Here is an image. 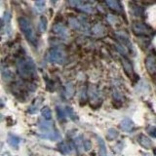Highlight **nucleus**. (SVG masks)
Masks as SVG:
<instances>
[{
    "instance_id": "dca6fc26",
    "label": "nucleus",
    "mask_w": 156,
    "mask_h": 156,
    "mask_svg": "<svg viewBox=\"0 0 156 156\" xmlns=\"http://www.w3.org/2000/svg\"><path fill=\"white\" fill-rule=\"evenodd\" d=\"M42 115L45 119H51L52 117V112L50 110V108L49 107H44V108L42 109Z\"/></svg>"
},
{
    "instance_id": "412c9836",
    "label": "nucleus",
    "mask_w": 156,
    "mask_h": 156,
    "mask_svg": "<svg viewBox=\"0 0 156 156\" xmlns=\"http://www.w3.org/2000/svg\"><path fill=\"white\" fill-rule=\"evenodd\" d=\"M117 132L114 130V129H110L109 131H108V138L110 139V140H113V139H115L116 136H117Z\"/></svg>"
},
{
    "instance_id": "f257e3e1",
    "label": "nucleus",
    "mask_w": 156,
    "mask_h": 156,
    "mask_svg": "<svg viewBox=\"0 0 156 156\" xmlns=\"http://www.w3.org/2000/svg\"><path fill=\"white\" fill-rule=\"evenodd\" d=\"M20 74L24 78H31L35 73V66L30 58H22L18 62Z\"/></svg>"
},
{
    "instance_id": "f3484780",
    "label": "nucleus",
    "mask_w": 156,
    "mask_h": 156,
    "mask_svg": "<svg viewBox=\"0 0 156 156\" xmlns=\"http://www.w3.org/2000/svg\"><path fill=\"white\" fill-rule=\"evenodd\" d=\"M35 6L38 10L43 11L44 6H45V0H35Z\"/></svg>"
},
{
    "instance_id": "9b49d317",
    "label": "nucleus",
    "mask_w": 156,
    "mask_h": 156,
    "mask_svg": "<svg viewBox=\"0 0 156 156\" xmlns=\"http://www.w3.org/2000/svg\"><path fill=\"white\" fill-rule=\"evenodd\" d=\"M139 141L140 144L144 146V147H150L151 145H152V143H151V140L147 138V136H140V139H139Z\"/></svg>"
},
{
    "instance_id": "b1692460",
    "label": "nucleus",
    "mask_w": 156,
    "mask_h": 156,
    "mask_svg": "<svg viewBox=\"0 0 156 156\" xmlns=\"http://www.w3.org/2000/svg\"><path fill=\"white\" fill-rule=\"evenodd\" d=\"M153 43H154V46H155V48H156V36L154 37V40H153Z\"/></svg>"
},
{
    "instance_id": "f03ea898",
    "label": "nucleus",
    "mask_w": 156,
    "mask_h": 156,
    "mask_svg": "<svg viewBox=\"0 0 156 156\" xmlns=\"http://www.w3.org/2000/svg\"><path fill=\"white\" fill-rule=\"evenodd\" d=\"M18 22H19L20 28H21V30L24 34V36L27 38V40L30 41L33 44H36V37H35V34H34L30 22L26 18H20L18 20Z\"/></svg>"
},
{
    "instance_id": "2eb2a0df",
    "label": "nucleus",
    "mask_w": 156,
    "mask_h": 156,
    "mask_svg": "<svg viewBox=\"0 0 156 156\" xmlns=\"http://www.w3.org/2000/svg\"><path fill=\"white\" fill-rule=\"evenodd\" d=\"M93 31H94V33L97 34V35H101V34H104L105 28H104V27L101 26V24L98 23L94 27V28H93Z\"/></svg>"
},
{
    "instance_id": "f8f14e48",
    "label": "nucleus",
    "mask_w": 156,
    "mask_h": 156,
    "mask_svg": "<svg viewBox=\"0 0 156 156\" xmlns=\"http://www.w3.org/2000/svg\"><path fill=\"white\" fill-rule=\"evenodd\" d=\"M60 149L63 154H67L72 151V146L67 143H62L60 144Z\"/></svg>"
},
{
    "instance_id": "6e6552de",
    "label": "nucleus",
    "mask_w": 156,
    "mask_h": 156,
    "mask_svg": "<svg viewBox=\"0 0 156 156\" xmlns=\"http://www.w3.org/2000/svg\"><path fill=\"white\" fill-rule=\"evenodd\" d=\"M121 128L123 129L124 131L130 132L132 129H133V122H132V120L129 119V118L123 119L121 122Z\"/></svg>"
},
{
    "instance_id": "423d86ee",
    "label": "nucleus",
    "mask_w": 156,
    "mask_h": 156,
    "mask_svg": "<svg viewBox=\"0 0 156 156\" xmlns=\"http://www.w3.org/2000/svg\"><path fill=\"white\" fill-rule=\"evenodd\" d=\"M147 19L153 27H156V5L155 6L150 7V9L147 11Z\"/></svg>"
},
{
    "instance_id": "a211bd4d",
    "label": "nucleus",
    "mask_w": 156,
    "mask_h": 156,
    "mask_svg": "<svg viewBox=\"0 0 156 156\" xmlns=\"http://www.w3.org/2000/svg\"><path fill=\"white\" fill-rule=\"evenodd\" d=\"M46 23H47V20L44 17H41L40 22H39V28L41 29V31H44L46 29Z\"/></svg>"
},
{
    "instance_id": "6ab92c4d",
    "label": "nucleus",
    "mask_w": 156,
    "mask_h": 156,
    "mask_svg": "<svg viewBox=\"0 0 156 156\" xmlns=\"http://www.w3.org/2000/svg\"><path fill=\"white\" fill-rule=\"evenodd\" d=\"M99 140V144H100V147H101V154H106V150H105V141L102 140L101 138H98Z\"/></svg>"
},
{
    "instance_id": "393cba45",
    "label": "nucleus",
    "mask_w": 156,
    "mask_h": 156,
    "mask_svg": "<svg viewBox=\"0 0 156 156\" xmlns=\"http://www.w3.org/2000/svg\"><path fill=\"white\" fill-rule=\"evenodd\" d=\"M155 154H156V150H155Z\"/></svg>"
},
{
    "instance_id": "0eeeda50",
    "label": "nucleus",
    "mask_w": 156,
    "mask_h": 156,
    "mask_svg": "<svg viewBox=\"0 0 156 156\" xmlns=\"http://www.w3.org/2000/svg\"><path fill=\"white\" fill-rule=\"evenodd\" d=\"M146 67L150 72L156 71V58L153 57H149L146 60Z\"/></svg>"
},
{
    "instance_id": "1a4fd4ad",
    "label": "nucleus",
    "mask_w": 156,
    "mask_h": 156,
    "mask_svg": "<svg viewBox=\"0 0 156 156\" xmlns=\"http://www.w3.org/2000/svg\"><path fill=\"white\" fill-rule=\"evenodd\" d=\"M8 143H9L10 145L13 146V147L18 148L19 144H20V139L18 138V136H14V135H10L8 136Z\"/></svg>"
},
{
    "instance_id": "39448f33",
    "label": "nucleus",
    "mask_w": 156,
    "mask_h": 156,
    "mask_svg": "<svg viewBox=\"0 0 156 156\" xmlns=\"http://www.w3.org/2000/svg\"><path fill=\"white\" fill-rule=\"evenodd\" d=\"M54 32L57 33L58 35L61 36L62 38L66 39L68 37V32L66 30V28L63 26H62V24H60V23H58V24H56L55 27H54Z\"/></svg>"
},
{
    "instance_id": "7ed1b4c3",
    "label": "nucleus",
    "mask_w": 156,
    "mask_h": 156,
    "mask_svg": "<svg viewBox=\"0 0 156 156\" xmlns=\"http://www.w3.org/2000/svg\"><path fill=\"white\" fill-rule=\"evenodd\" d=\"M39 128L42 131L43 138L49 140H57L58 139V134L53 130V124L49 121H40L39 122Z\"/></svg>"
},
{
    "instance_id": "9d476101",
    "label": "nucleus",
    "mask_w": 156,
    "mask_h": 156,
    "mask_svg": "<svg viewBox=\"0 0 156 156\" xmlns=\"http://www.w3.org/2000/svg\"><path fill=\"white\" fill-rule=\"evenodd\" d=\"M133 29L135 30L136 33H147V28H146L143 23H136L133 26Z\"/></svg>"
},
{
    "instance_id": "4be33fe9",
    "label": "nucleus",
    "mask_w": 156,
    "mask_h": 156,
    "mask_svg": "<svg viewBox=\"0 0 156 156\" xmlns=\"http://www.w3.org/2000/svg\"><path fill=\"white\" fill-rule=\"evenodd\" d=\"M83 144H84V147H85V150H90L91 148V143L88 140L83 141Z\"/></svg>"
},
{
    "instance_id": "20e7f679",
    "label": "nucleus",
    "mask_w": 156,
    "mask_h": 156,
    "mask_svg": "<svg viewBox=\"0 0 156 156\" xmlns=\"http://www.w3.org/2000/svg\"><path fill=\"white\" fill-rule=\"evenodd\" d=\"M47 60L52 62H58V63H63L66 62V54L62 50L58 48L52 49V50L48 53Z\"/></svg>"
},
{
    "instance_id": "4468645a",
    "label": "nucleus",
    "mask_w": 156,
    "mask_h": 156,
    "mask_svg": "<svg viewBox=\"0 0 156 156\" xmlns=\"http://www.w3.org/2000/svg\"><path fill=\"white\" fill-rule=\"evenodd\" d=\"M69 24L72 28H75V29H81V27H82V23H80L77 19H70Z\"/></svg>"
},
{
    "instance_id": "ddd939ff",
    "label": "nucleus",
    "mask_w": 156,
    "mask_h": 156,
    "mask_svg": "<svg viewBox=\"0 0 156 156\" xmlns=\"http://www.w3.org/2000/svg\"><path fill=\"white\" fill-rule=\"evenodd\" d=\"M106 3L107 5L113 10H118V11H120V5L118 3V1L117 0H106Z\"/></svg>"
},
{
    "instance_id": "5701e85b",
    "label": "nucleus",
    "mask_w": 156,
    "mask_h": 156,
    "mask_svg": "<svg viewBox=\"0 0 156 156\" xmlns=\"http://www.w3.org/2000/svg\"><path fill=\"white\" fill-rule=\"evenodd\" d=\"M149 134L152 136H154V138H156V127H153V128L149 129Z\"/></svg>"
},
{
    "instance_id": "aec40b11",
    "label": "nucleus",
    "mask_w": 156,
    "mask_h": 156,
    "mask_svg": "<svg viewBox=\"0 0 156 156\" xmlns=\"http://www.w3.org/2000/svg\"><path fill=\"white\" fill-rule=\"evenodd\" d=\"M66 88V96H67L68 98L71 97V96H72V94H73V92H74V90H73L72 85H71V84H68Z\"/></svg>"
}]
</instances>
